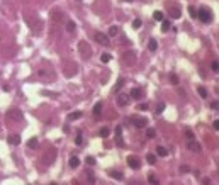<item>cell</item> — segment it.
Segmentation results:
<instances>
[{"mask_svg":"<svg viewBox=\"0 0 219 185\" xmlns=\"http://www.w3.org/2000/svg\"><path fill=\"white\" fill-rule=\"evenodd\" d=\"M56 153H58V151H56L55 148H49V150H46V153L41 156V163L46 165V167H48V165H51V163H55Z\"/></svg>","mask_w":219,"mask_h":185,"instance_id":"1","label":"cell"},{"mask_svg":"<svg viewBox=\"0 0 219 185\" xmlns=\"http://www.w3.org/2000/svg\"><path fill=\"white\" fill-rule=\"evenodd\" d=\"M78 53H80V56H82L83 60H88V58L92 56L90 44L87 43V41H80V43H78Z\"/></svg>","mask_w":219,"mask_h":185,"instance_id":"2","label":"cell"},{"mask_svg":"<svg viewBox=\"0 0 219 185\" xmlns=\"http://www.w3.org/2000/svg\"><path fill=\"white\" fill-rule=\"evenodd\" d=\"M26 22L31 26V29H32V32H34L36 36H38L39 32H41V29H43V22L39 21L38 17L32 19V17H27V15H26Z\"/></svg>","mask_w":219,"mask_h":185,"instance_id":"3","label":"cell"},{"mask_svg":"<svg viewBox=\"0 0 219 185\" xmlns=\"http://www.w3.org/2000/svg\"><path fill=\"white\" fill-rule=\"evenodd\" d=\"M197 17H199V21H202L204 24H209V22L212 21V12H211L207 7H202V9L197 10Z\"/></svg>","mask_w":219,"mask_h":185,"instance_id":"4","label":"cell"},{"mask_svg":"<svg viewBox=\"0 0 219 185\" xmlns=\"http://www.w3.org/2000/svg\"><path fill=\"white\" fill-rule=\"evenodd\" d=\"M121 61H122V65H126V66H133L134 63H136V53H134V51H126V53H122V58H121Z\"/></svg>","mask_w":219,"mask_h":185,"instance_id":"5","label":"cell"},{"mask_svg":"<svg viewBox=\"0 0 219 185\" xmlns=\"http://www.w3.org/2000/svg\"><path fill=\"white\" fill-rule=\"evenodd\" d=\"M77 71H78L77 63H73V61H68V63L65 65V77L71 78V77H75V75H77Z\"/></svg>","mask_w":219,"mask_h":185,"instance_id":"6","label":"cell"},{"mask_svg":"<svg viewBox=\"0 0 219 185\" xmlns=\"http://www.w3.org/2000/svg\"><path fill=\"white\" fill-rule=\"evenodd\" d=\"M7 119L14 121V122H21L22 121V112L19 111V109H12V111L7 112Z\"/></svg>","mask_w":219,"mask_h":185,"instance_id":"7","label":"cell"},{"mask_svg":"<svg viewBox=\"0 0 219 185\" xmlns=\"http://www.w3.org/2000/svg\"><path fill=\"white\" fill-rule=\"evenodd\" d=\"M131 122H133L134 127H138V129H141V127L148 126V119H146V117H141V116H134L133 119H131Z\"/></svg>","mask_w":219,"mask_h":185,"instance_id":"8","label":"cell"},{"mask_svg":"<svg viewBox=\"0 0 219 185\" xmlns=\"http://www.w3.org/2000/svg\"><path fill=\"white\" fill-rule=\"evenodd\" d=\"M94 38L100 46H109V36L107 34H104V32H95Z\"/></svg>","mask_w":219,"mask_h":185,"instance_id":"9","label":"cell"},{"mask_svg":"<svg viewBox=\"0 0 219 185\" xmlns=\"http://www.w3.org/2000/svg\"><path fill=\"white\" fill-rule=\"evenodd\" d=\"M128 104H129V97L126 94H119V95H117V105H119V107H126Z\"/></svg>","mask_w":219,"mask_h":185,"instance_id":"10","label":"cell"},{"mask_svg":"<svg viewBox=\"0 0 219 185\" xmlns=\"http://www.w3.org/2000/svg\"><path fill=\"white\" fill-rule=\"evenodd\" d=\"M189 150L194 151V153H201L202 148H201V144H199L195 139H189Z\"/></svg>","mask_w":219,"mask_h":185,"instance_id":"11","label":"cell"},{"mask_svg":"<svg viewBox=\"0 0 219 185\" xmlns=\"http://www.w3.org/2000/svg\"><path fill=\"white\" fill-rule=\"evenodd\" d=\"M128 165L131 168H134V170H138V168L141 167V163H139V160L136 156H128Z\"/></svg>","mask_w":219,"mask_h":185,"instance_id":"12","label":"cell"},{"mask_svg":"<svg viewBox=\"0 0 219 185\" xmlns=\"http://www.w3.org/2000/svg\"><path fill=\"white\" fill-rule=\"evenodd\" d=\"M168 15H170L172 19H178L182 15V12H180L178 7H170V9H168Z\"/></svg>","mask_w":219,"mask_h":185,"instance_id":"13","label":"cell"},{"mask_svg":"<svg viewBox=\"0 0 219 185\" xmlns=\"http://www.w3.org/2000/svg\"><path fill=\"white\" fill-rule=\"evenodd\" d=\"M51 19H53V21H56V22H61V19H63V12H61L60 9H55L51 12Z\"/></svg>","mask_w":219,"mask_h":185,"instance_id":"14","label":"cell"},{"mask_svg":"<svg viewBox=\"0 0 219 185\" xmlns=\"http://www.w3.org/2000/svg\"><path fill=\"white\" fill-rule=\"evenodd\" d=\"M9 143L12 144V146H17L19 143H21V136H19V134H10V136H9Z\"/></svg>","mask_w":219,"mask_h":185,"instance_id":"15","label":"cell"},{"mask_svg":"<svg viewBox=\"0 0 219 185\" xmlns=\"http://www.w3.org/2000/svg\"><path fill=\"white\" fill-rule=\"evenodd\" d=\"M131 97H133V99H141V97H143V90H141V88H133V90H131Z\"/></svg>","mask_w":219,"mask_h":185,"instance_id":"16","label":"cell"},{"mask_svg":"<svg viewBox=\"0 0 219 185\" xmlns=\"http://www.w3.org/2000/svg\"><path fill=\"white\" fill-rule=\"evenodd\" d=\"M80 117H82V112L75 111V112H71V114L68 116V121H77V119H80Z\"/></svg>","mask_w":219,"mask_h":185,"instance_id":"17","label":"cell"},{"mask_svg":"<svg viewBox=\"0 0 219 185\" xmlns=\"http://www.w3.org/2000/svg\"><path fill=\"white\" fill-rule=\"evenodd\" d=\"M109 175H111L112 178H116V180H122V173L117 172V170H111V172H109Z\"/></svg>","mask_w":219,"mask_h":185,"instance_id":"18","label":"cell"},{"mask_svg":"<svg viewBox=\"0 0 219 185\" xmlns=\"http://www.w3.org/2000/svg\"><path fill=\"white\" fill-rule=\"evenodd\" d=\"M102 114V102H97L94 107V116H100Z\"/></svg>","mask_w":219,"mask_h":185,"instance_id":"19","label":"cell"},{"mask_svg":"<svg viewBox=\"0 0 219 185\" xmlns=\"http://www.w3.org/2000/svg\"><path fill=\"white\" fill-rule=\"evenodd\" d=\"M148 48H150V51H156V49H158V43H156L155 39H150V43H148Z\"/></svg>","mask_w":219,"mask_h":185,"instance_id":"20","label":"cell"},{"mask_svg":"<svg viewBox=\"0 0 219 185\" xmlns=\"http://www.w3.org/2000/svg\"><path fill=\"white\" fill-rule=\"evenodd\" d=\"M78 165H80V160H78L77 156H71V158H70V167H71V168H77Z\"/></svg>","mask_w":219,"mask_h":185,"instance_id":"21","label":"cell"},{"mask_svg":"<svg viewBox=\"0 0 219 185\" xmlns=\"http://www.w3.org/2000/svg\"><path fill=\"white\" fill-rule=\"evenodd\" d=\"M156 155H158V156H167V155H168L167 148H163V146H158V148H156Z\"/></svg>","mask_w":219,"mask_h":185,"instance_id":"22","label":"cell"},{"mask_svg":"<svg viewBox=\"0 0 219 185\" xmlns=\"http://www.w3.org/2000/svg\"><path fill=\"white\" fill-rule=\"evenodd\" d=\"M66 29H68V32H75V29H77L75 22H73V21H68V22H66Z\"/></svg>","mask_w":219,"mask_h":185,"instance_id":"23","label":"cell"},{"mask_svg":"<svg viewBox=\"0 0 219 185\" xmlns=\"http://www.w3.org/2000/svg\"><path fill=\"white\" fill-rule=\"evenodd\" d=\"M39 146V141H38V138H31V141H29V148H32V150H36V148Z\"/></svg>","mask_w":219,"mask_h":185,"instance_id":"24","label":"cell"},{"mask_svg":"<svg viewBox=\"0 0 219 185\" xmlns=\"http://www.w3.org/2000/svg\"><path fill=\"white\" fill-rule=\"evenodd\" d=\"M197 94L201 95L202 99H207V90L204 88V87H199V88H197Z\"/></svg>","mask_w":219,"mask_h":185,"instance_id":"25","label":"cell"},{"mask_svg":"<svg viewBox=\"0 0 219 185\" xmlns=\"http://www.w3.org/2000/svg\"><path fill=\"white\" fill-rule=\"evenodd\" d=\"M111 58H112V56L109 55V53H104V55L100 56V61H102V63H109V61H111Z\"/></svg>","mask_w":219,"mask_h":185,"instance_id":"26","label":"cell"},{"mask_svg":"<svg viewBox=\"0 0 219 185\" xmlns=\"http://www.w3.org/2000/svg\"><path fill=\"white\" fill-rule=\"evenodd\" d=\"M170 27H172L170 21H161V31H168Z\"/></svg>","mask_w":219,"mask_h":185,"instance_id":"27","label":"cell"},{"mask_svg":"<svg viewBox=\"0 0 219 185\" xmlns=\"http://www.w3.org/2000/svg\"><path fill=\"white\" fill-rule=\"evenodd\" d=\"M122 85H124V80H122V78H119V80H117V83H116V87H114V92H119V88H121Z\"/></svg>","mask_w":219,"mask_h":185,"instance_id":"28","label":"cell"},{"mask_svg":"<svg viewBox=\"0 0 219 185\" xmlns=\"http://www.w3.org/2000/svg\"><path fill=\"white\" fill-rule=\"evenodd\" d=\"M153 17H155L156 21H160V22H161V21H163V14L160 12V10H156V12L153 14Z\"/></svg>","mask_w":219,"mask_h":185,"instance_id":"29","label":"cell"},{"mask_svg":"<svg viewBox=\"0 0 219 185\" xmlns=\"http://www.w3.org/2000/svg\"><path fill=\"white\" fill-rule=\"evenodd\" d=\"M99 134L102 136V138H107V136H109V129H107V127H102V129L99 131Z\"/></svg>","mask_w":219,"mask_h":185,"instance_id":"30","label":"cell"},{"mask_svg":"<svg viewBox=\"0 0 219 185\" xmlns=\"http://www.w3.org/2000/svg\"><path fill=\"white\" fill-rule=\"evenodd\" d=\"M117 31H119V29H117L116 26L109 27V34H107V36H116V34H117Z\"/></svg>","mask_w":219,"mask_h":185,"instance_id":"31","label":"cell"},{"mask_svg":"<svg viewBox=\"0 0 219 185\" xmlns=\"http://www.w3.org/2000/svg\"><path fill=\"white\" fill-rule=\"evenodd\" d=\"M148 180H150V183H153V185H158V178H156L155 175H150V177H148Z\"/></svg>","mask_w":219,"mask_h":185,"instance_id":"32","label":"cell"},{"mask_svg":"<svg viewBox=\"0 0 219 185\" xmlns=\"http://www.w3.org/2000/svg\"><path fill=\"white\" fill-rule=\"evenodd\" d=\"M83 143V138H82V134H78L77 138H75V144H77V146H80V144H82Z\"/></svg>","mask_w":219,"mask_h":185,"instance_id":"33","label":"cell"},{"mask_svg":"<svg viewBox=\"0 0 219 185\" xmlns=\"http://www.w3.org/2000/svg\"><path fill=\"white\" fill-rule=\"evenodd\" d=\"M163 111H165V104H158L156 105V114H161Z\"/></svg>","mask_w":219,"mask_h":185,"instance_id":"34","label":"cell"},{"mask_svg":"<svg viewBox=\"0 0 219 185\" xmlns=\"http://www.w3.org/2000/svg\"><path fill=\"white\" fill-rule=\"evenodd\" d=\"M141 24H143V22L139 21V19H136V21H133V27H134V29H138V27H141Z\"/></svg>","mask_w":219,"mask_h":185,"instance_id":"35","label":"cell"},{"mask_svg":"<svg viewBox=\"0 0 219 185\" xmlns=\"http://www.w3.org/2000/svg\"><path fill=\"white\" fill-rule=\"evenodd\" d=\"M155 129H148V131H146V136H148V138H155Z\"/></svg>","mask_w":219,"mask_h":185,"instance_id":"36","label":"cell"},{"mask_svg":"<svg viewBox=\"0 0 219 185\" xmlns=\"http://www.w3.org/2000/svg\"><path fill=\"white\" fill-rule=\"evenodd\" d=\"M155 161H156V156H155V155H148V163L153 165Z\"/></svg>","mask_w":219,"mask_h":185,"instance_id":"37","label":"cell"},{"mask_svg":"<svg viewBox=\"0 0 219 185\" xmlns=\"http://www.w3.org/2000/svg\"><path fill=\"white\" fill-rule=\"evenodd\" d=\"M211 66H212V71H219V63L217 61H212V65Z\"/></svg>","mask_w":219,"mask_h":185,"instance_id":"38","label":"cell"},{"mask_svg":"<svg viewBox=\"0 0 219 185\" xmlns=\"http://www.w3.org/2000/svg\"><path fill=\"white\" fill-rule=\"evenodd\" d=\"M185 136H187L189 139H195V138H194V133H192L190 129H187V131H185Z\"/></svg>","mask_w":219,"mask_h":185,"instance_id":"39","label":"cell"},{"mask_svg":"<svg viewBox=\"0 0 219 185\" xmlns=\"http://www.w3.org/2000/svg\"><path fill=\"white\" fill-rule=\"evenodd\" d=\"M85 161H87V165H90V167H92V165H95V158H92V156H88Z\"/></svg>","mask_w":219,"mask_h":185,"instance_id":"40","label":"cell"},{"mask_svg":"<svg viewBox=\"0 0 219 185\" xmlns=\"http://www.w3.org/2000/svg\"><path fill=\"white\" fill-rule=\"evenodd\" d=\"M189 14L192 15V17H197V10L194 9V7H190V9H189Z\"/></svg>","mask_w":219,"mask_h":185,"instance_id":"41","label":"cell"},{"mask_svg":"<svg viewBox=\"0 0 219 185\" xmlns=\"http://www.w3.org/2000/svg\"><path fill=\"white\" fill-rule=\"evenodd\" d=\"M87 175H88V182H90V183H94V182H95V177H94V175H92V173H90V172L87 173Z\"/></svg>","mask_w":219,"mask_h":185,"instance_id":"42","label":"cell"},{"mask_svg":"<svg viewBox=\"0 0 219 185\" xmlns=\"http://www.w3.org/2000/svg\"><path fill=\"white\" fill-rule=\"evenodd\" d=\"M170 80H172V83H175V85H178V78H177L175 75H172V77H170Z\"/></svg>","mask_w":219,"mask_h":185,"instance_id":"43","label":"cell"},{"mask_svg":"<svg viewBox=\"0 0 219 185\" xmlns=\"http://www.w3.org/2000/svg\"><path fill=\"white\" fill-rule=\"evenodd\" d=\"M180 172H182V173H187V172H189V167H187V165H182Z\"/></svg>","mask_w":219,"mask_h":185,"instance_id":"44","label":"cell"},{"mask_svg":"<svg viewBox=\"0 0 219 185\" xmlns=\"http://www.w3.org/2000/svg\"><path fill=\"white\" fill-rule=\"evenodd\" d=\"M139 109H141V111H146V109H148V104H139Z\"/></svg>","mask_w":219,"mask_h":185,"instance_id":"45","label":"cell"},{"mask_svg":"<svg viewBox=\"0 0 219 185\" xmlns=\"http://www.w3.org/2000/svg\"><path fill=\"white\" fill-rule=\"evenodd\" d=\"M212 126H214V129H219V119L214 121V124H212Z\"/></svg>","mask_w":219,"mask_h":185,"instance_id":"46","label":"cell"},{"mask_svg":"<svg viewBox=\"0 0 219 185\" xmlns=\"http://www.w3.org/2000/svg\"><path fill=\"white\" fill-rule=\"evenodd\" d=\"M211 107H212V109H217L219 104H217V102H212V104H211Z\"/></svg>","mask_w":219,"mask_h":185,"instance_id":"47","label":"cell"},{"mask_svg":"<svg viewBox=\"0 0 219 185\" xmlns=\"http://www.w3.org/2000/svg\"><path fill=\"white\" fill-rule=\"evenodd\" d=\"M116 134H117V136H121V127H119V126L116 127Z\"/></svg>","mask_w":219,"mask_h":185,"instance_id":"48","label":"cell"}]
</instances>
